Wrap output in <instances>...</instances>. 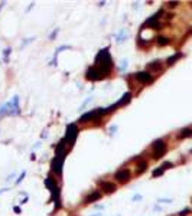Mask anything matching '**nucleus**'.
<instances>
[{
	"instance_id": "6ab92c4d",
	"label": "nucleus",
	"mask_w": 192,
	"mask_h": 216,
	"mask_svg": "<svg viewBox=\"0 0 192 216\" xmlns=\"http://www.w3.org/2000/svg\"><path fill=\"white\" fill-rule=\"evenodd\" d=\"M186 213H189V209H185V210H182V212H181L179 215H181V216H185Z\"/></svg>"
},
{
	"instance_id": "f8f14e48",
	"label": "nucleus",
	"mask_w": 192,
	"mask_h": 216,
	"mask_svg": "<svg viewBox=\"0 0 192 216\" xmlns=\"http://www.w3.org/2000/svg\"><path fill=\"white\" fill-rule=\"evenodd\" d=\"M45 186H46L51 192H52L53 189H56V183H55V180H53L52 177H46V179H45Z\"/></svg>"
},
{
	"instance_id": "2eb2a0df",
	"label": "nucleus",
	"mask_w": 192,
	"mask_h": 216,
	"mask_svg": "<svg viewBox=\"0 0 192 216\" xmlns=\"http://www.w3.org/2000/svg\"><path fill=\"white\" fill-rule=\"evenodd\" d=\"M181 56H182V53H176V55H174V56H171V58L168 59V65H174V64L178 61V59H179V58H181Z\"/></svg>"
},
{
	"instance_id": "0eeeda50",
	"label": "nucleus",
	"mask_w": 192,
	"mask_h": 216,
	"mask_svg": "<svg viewBox=\"0 0 192 216\" xmlns=\"http://www.w3.org/2000/svg\"><path fill=\"white\" fill-rule=\"evenodd\" d=\"M116 179L119 182H127L130 179V171L129 170H120V171H117L116 173Z\"/></svg>"
},
{
	"instance_id": "1a4fd4ad",
	"label": "nucleus",
	"mask_w": 192,
	"mask_h": 216,
	"mask_svg": "<svg viewBox=\"0 0 192 216\" xmlns=\"http://www.w3.org/2000/svg\"><path fill=\"white\" fill-rule=\"evenodd\" d=\"M98 199H101V193L100 192H92V193H90L87 198L84 199V203H91V202H95Z\"/></svg>"
},
{
	"instance_id": "39448f33",
	"label": "nucleus",
	"mask_w": 192,
	"mask_h": 216,
	"mask_svg": "<svg viewBox=\"0 0 192 216\" xmlns=\"http://www.w3.org/2000/svg\"><path fill=\"white\" fill-rule=\"evenodd\" d=\"M64 160H65V157H55V159L52 160V170L55 171V173L61 174L62 166H64Z\"/></svg>"
},
{
	"instance_id": "f3484780",
	"label": "nucleus",
	"mask_w": 192,
	"mask_h": 216,
	"mask_svg": "<svg viewBox=\"0 0 192 216\" xmlns=\"http://www.w3.org/2000/svg\"><path fill=\"white\" fill-rule=\"evenodd\" d=\"M163 174V169L160 167V169H156V170H153V173H152V176L153 177H157V176H162Z\"/></svg>"
},
{
	"instance_id": "20e7f679",
	"label": "nucleus",
	"mask_w": 192,
	"mask_h": 216,
	"mask_svg": "<svg viewBox=\"0 0 192 216\" xmlns=\"http://www.w3.org/2000/svg\"><path fill=\"white\" fill-rule=\"evenodd\" d=\"M136 79L140 81L142 84H149L153 81V76L150 75V72H147V71H142V72H137L136 75Z\"/></svg>"
},
{
	"instance_id": "ddd939ff",
	"label": "nucleus",
	"mask_w": 192,
	"mask_h": 216,
	"mask_svg": "<svg viewBox=\"0 0 192 216\" xmlns=\"http://www.w3.org/2000/svg\"><path fill=\"white\" fill-rule=\"evenodd\" d=\"M186 137H192V128H183L179 133V138H186Z\"/></svg>"
},
{
	"instance_id": "4468645a",
	"label": "nucleus",
	"mask_w": 192,
	"mask_h": 216,
	"mask_svg": "<svg viewBox=\"0 0 192 216\" xmlns=\"http://www.w3.org/2000/svg\"><path fill=\"white\" fill-rule=\"evenodd\" d=\"M169 43V39L168 38H165V36H159L157 38V45L159 46H165V45H168Z\"/></svg>"
},
{
	"instance_id": "9d476101",
	"label": "nucleus",
	"mask_w": 192,
	"mask_h": 216,
	"mask_svg": "<svg viewBox=\"0 0 192 216\" xmlns=\"http://www.w3.org/2000/svg\"><path fill=\"white\" fill-rule=\"evenodd\" d=\"M149 71H162V62L160 61H155L147 64V72Z\"/></svg>"
},
{
	"instance_id": "423d86ee",
	"label": "nucleus",
	"mask_w": 192,
	"mask_h": 216,
	"mask_svg": "<svg viewBox=\"0 0 192 216\" xmlns=\"http://www.w3.org/2000/svg\"><path fill=\"white\" fill-rule=\"evenodd\" d=\"M97 117H100V114H98V108L90 111V113H87V114H84V115L80 118V123H87L88 120H92V118H97Z\"/></svg>"
},
{
	"instance_id": "a211bd4d",
	"label": "nucleus",
	"mask_w": 192,
	"mask_h": 216,
	"mask_svg": "<svg viewBox=\"0 0 192 216\" xmlns=\"http://www.w3.org/2000/svg\"><path fill=\"white\" fill-rule=\"evenodd\" d=\"M171 167H174V164L172 163H169V161H166V163H163L162 164V169L165 170V169H171Z\"/></svg>"
},
{
	"instance_id": "aec40b11",
	"label": "nucleus",
	"mask_w": 192,
	"mask_h": 216,
	"mask_svg": "<svg viewBox=\"0 0 192 216\" xmlns=\"http://www.w3.org/2000/svg\"><path fill=\"white\" fill-rule=\"evenodd\" d=\"M176 4H178V1H171V3H169L171 7H176Z\"/></svg>"
},
{
	"instance_id": "6e6552de",
	"label": "nucleus",
	"mask_w": 192,
	"mask_h": 216,
	"mask_svg": "<svg viewBox=\"0 0 192 216\" xmlns=\"http://www.w3.org/2000/svg\"><path fill=\"white\" fill-rule=\"evenodd\" d=\"M101 189L104 190L105 193H113V192H116V190H117V186H116L114 183L104 182V183H101Z\"/></svg>"
},
{
	"instance_id": "9b49d317",
	"label": "nucleus",
	"mask_w": 192,
	"mask_h": 216,
	"mask_svg": "<svg viewBox=\"0 0 192 216\" xmlns=\"http://www.w3.org/2000/svg\"><path fill=\"white\" fill-rule=\"evenodd\" d=\"M130 98H132V94H130V92H126V94L122 97V100L117 102V107H123V105H126L127 102H130Z\"/></svg>"
},
{
	"instance_id": "7ed1b4c3",
	"label": "nucleus",
	"mask_w": 192,
	"mask_h": 216,
	"mask_svg": "<svg viewBox=\"0 0 192 216\" xmlns=\"http://www.w3.org/2000/svg\"><path fill=\"white\" fill-rule=\"evenodd\" d=\"M77 135H78V128L75 124H70L67 127V134H65V140H68L70 144H74L75 140H77Z\"/></svg>"
},
{
	"instance_id": "f257e3e1",
	"label": "nucleus",
	"mask_w": 192,
	"mask_h": 216,
	"mask_svg": "<svg viewBox=\"0 0 192 216\" xmlns=\"http://www.w3.org/2000/svg\"><path fill=\"white\" fill-rule=\"evenodd\" d=\"M94 67L100 71V74H101L103 78H105V76L111 72V69H113V61H111L108 48L101 49L98 52V55H97V58H95V65H94Z\"/></svg>"
},
{
	"instance_id": "dca6fc26",
	"label": "nucleus",
	"mask_w": 192,
	"mask_h": 216,
	"mask_svg": "<svg viewBox=\"0 0 192 216\" xmlns=\"http://www.w3.org/2000/svg\"><path fill=\"white\" fill-rule=\"evenodd\" d=\"M137 167H139V169H137L136 171H137V174H140V173H143V171L147 169V163H146V161H142V163H139Z\"/></svg>"
},
{
	"instance_id": "f03ea898",
	"label": "nucleus",
	"mask_w": 192,
	"mask_h": 216,
	"mask_svg": "<svg viewBox=\"0 0 192 216\" xmlns=\"http://www.w3.org/2000/svg\"><path fill=\"white\" fill-rule=\"evenodd\" d=\"M165 151H166V143L163 140H156L153 143V157L155 159L162 157L165 154Z\"/></svg>"
}]
</instances>
